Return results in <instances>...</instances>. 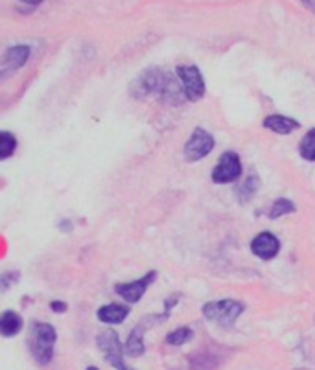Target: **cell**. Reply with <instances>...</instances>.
Masks as SVG:
<instances>
[{"label":"cell","instance_id":"obj_1","mask_svg":"<svg viewBox=\"0 0 315 370\" xmlns=\"http://www.w3.org/2000/svg\"><path fill=\"white\" fill-rule=\"evenodd\" d=\"M170 79H172V74L166 72L165 69L150 67L131 83V94L138 100H144L148 96H157L160 100V96L165 94L166 87H168Z\"/></svg>","mask_w":315,"mask_h":370},{"label":"cell","instance_id":"obj_2","mask_svg":"<svg viewBox=\"0 0 315 370\" xmlns=\"http://www.w3.org/2000/svg\"><path fill=\"white\" fill-rule=\"evenodd\" d=\"M203 317L221 328H233L236 320L243 315L245 306L240 301L234 298H223V301L206 302L203 306Z\"/></svg>","mask_w":315,"mask_h":370},{"label":"cell","instance_id":"obj_3","mask_svg":"<svg viewBox=\"0 0 315 370\" xmlns=\"http://www.w3.org/2000/svg\"><path fill=\"white\" fill-rule=\"evenodd\" d=\"M57 341V334L52 325L35 323L30 335V350L39 365H48L54 357V347Z\"/></svg>","mask_w":315,"mask_h":370},{"label":"cell","instance_id":"obj_4","mask_svg":"<svg viewBox=\"0 0 315 370\" xmlns=\"http://www.w3.org/2000/svg\"><path fill=\"white\" fill-rule=\"evenodd\" d=\"M177 78L183 85L184 96H187L188 101L196 103L205 96V79H203L201 70L197 69L196 65H179Z\"/></svg>","mask_w":315,"mask_h":370},{"label":"cell","instance_id":"obj_5","mask_svg":"<svg viewBox=\"0 0 315 370\" xmlns=\"http://www.w3.org/2000/svg\"><path fill=\"white\" fill-rule=\"evenodd\" d=\"M96 341L98 348H100L101 354H104L105 361L109 363L111 366H114L116 370H135L129 369V366L123 363V347L122 343H120L118 334H116L114 330H104V332L98 335Z\"/></svg>","mask_w":315,"mask_h":370},{"label":"cell","instance_id":"obj_6","mask_svg":"<svg viewBox=\"0 0 315 370\" xmlns=\"http://www.w3.org/2000/svg\"><path fill=\"white\" fill-rule=\"evenodd\" d=\"M214 137H212L206 129L196 128L183 147L184 160H187V162H197V160L205 159L210 151L214 150Z\"/></svg>","mask_w":315,"mask_h":370},{"label":"cell","instance_id":"obj_7","mask_svg":"<svg viewBox=\"0 0 315 370\" xmlns=\"http://www.w3.org/2000/svg\"><path fill=\"white\" fill-rule=\"evenodd\" d=\"M210 177L216 184L234 183L242 177V160H240L236 151H225L223 155L219 157L218 164L212 169Z\"/></svg>","mask_w":315,"mask_h":370},{"label":"cell","instance_id":"obj_8","mask_svg":"<svg viewBox=\"0 0 315 370\" xmlns=\"http://www.w3.org/2000/svg\"><path fill=\"white\" fill-rule=\"evenodd\" d=\"M166 319H170V315H166V313H162V315L144 317V319H142L140 323L131 330V334H129L128 337V343H126V347H123L126 354L131 357H138L146 352V347H144V334H146L151 326L159 325V323H165Z\"/></svg>","mask_w":315,"mask_h":370},{"label":"cell","instance_id":"obj_9","mask_svg":"<svg viewBox=\"0 0 315 370\" xmlns=\"http://www.w3.org/2000/svg\"><path fill=\"white\" fill-rule=\"evenodd\" d=\"M155 279L157 271H148L142 279L126 284H116V286H114V291H116V295L122 297L123 301L129 302V304H137V302L144 297V293L148 291V288H150L151 284L155 282Z\"/></svg>","mask_w":315,"mask_h":370},{"label":"cell","instance_id":"obj_10","mask_svg":"<svg viewBox=\"0 0 315 370\" xmlns=\"http://www.w3.org/2000/svg\"><path fill=\"white\" fill-rule=\"evenodd\" d=\"M223 359L225 354L218 347H205L188 356V365L190 370H218Z\"/></svg>","mask_w":315,"mask_h":370},{"label":"cell","instance_id":"obj_11","mask_svg":"<svg viewBox=\"0 0 315 370\" xmlns=\"http://www.w3.org/2000/svg\"><path fill=\"white\" fill-rule=\"evenodd\" d=\"M251 252L256 258H260L264 262L273 260L275 256L280 252V240L273 232L264 230V232L256 234L255 238H253Z\"/></svg>","mask_w":315,"mask_h":370},{"label":"cell","instance_id":"obj_12","mask_svg":"<svg viewBox=\"0 0 315 370\" xmlns=\"http://www.w3.org/2000/svg\"><path fill=\"white\" fill-rule=\"evenodd\" d=\"M30 54H32V50H30V46L28 45H17L8 48V52H6L4 55V61H2L4 72H11V70H17L21 69V67H24L26 61L30 60Z\"/></svg>","mask_w":315,"mask_h":370},{"label":"cell","instance_id":"obj_13","mask_svg":"<svg viewBox=\"0 0 315 370\" xmlns=\"http://www.w3.org/2000/svg\"><path fill=\"white\" fill-rule=\"evenodd\" d=\"M264 128L277 133V135H292L293 131H297L301 128V123L295 118H289V116L270 115L264 118Z\"/></svg>","mask_w":315,"mask_h":370},{"label":"cell","instance_id":"obj_14","mask_svg":"<svg viewBox=\"0 0 315 370\" xmlns=\"http://www.w3.org/2000/svg\"><path fill=\"white\" fill-rule=\"evenodd\" d=\"M98 320L105 323V325H122L123 320L128 319L129 315V308L123 306V304H105L98 310Z\"/></svg>","mask_w":315,"mask_h":370},{"label":"cell","instance_id":"obj_15","mask_svg":"<svg viewBox=\"0 0 315 370\" xmlns=\"http://www.w3.org/2000/svg\"><path fill=\"white\" fill-rule=\"evenodd\" d=\"M260 177H258V174H249L245 179H243L242 183L238 184L236 186V199L238 203H242V205H245V203H249L253 199V197L256 196V192L260 190Z\"/></svg>","mask_w":315,"mask_h":370},{"label":"cell","instance_id":"obj_16","mask_svg":"<svg viewBox=\"0 0 315 370\" xmlns=\"http://www.w3.org/2000/svg\"><path fill=\"white\" fill-rule=\"evenodd\" d=\"M23 326V317L15 311H4L0 315V335H4V337H15L17 334H21Z\"/></svg>","mask_w":315,"mask_h":370},{"label":"cell","instance_id":"obj_17","mask_svg":"<svg viewBox=\"0 0 315 370\" xmlns=\"http://www.w3.org/2000/svg\"><path fill=\"white\" fill-rule=\"evenodd\" d=\"M295 211H297L295 203L286 199V197H279V199L271 205V211L267 215H270V220H279V218H282V215L295 214Z\"/></svg>","mask_w":315,"mask_h":370},{"label":"cell","instance_id":"obj_18","mask_svg":"<svg viewBox=\"0 0 315 370\" xmlns=\"http://www.w3.org/2000/svg\"><path fill=\"white\" fill-rule=\"evenodd\" d=\"M299 155L308 162H315V128L310 129L299 142Z\"/></svg>","mask_w":315,"mask_h":370},{"label":"cell","instance_id":"obj_19","mask_svg":"<svg viewBox=\"0 0 315 370\" xmlns=\"http://www.w3.org/2000/svg\"><path fill=\"white\" fill-rule=\"evenodd\" d=\"M194 339V330L190 326H181V328L174 330V332H170L166 335V343L170 347H181V344L188 343V341H192Z\"/></svg>","mask_w":315,"mask_h":370},{"label":"cell","instance_id":"obj_20","mask_svg":"<svg viewBox=\"0 0 315 370\" xmlns=\"http://www.w3.org/2000/svg\"><path fill=\"white\" fill-rule=\"evenodd\" d=\"M15 150H17V138L13 133L0 131V160L13 157Z\"/></svg>","mask_w":315,"mask_h":370},{"label":"cell","instance_id":"obj_21","mask_svg":"<svg viewBox=\"0 0 315 370\" xmlns=\"http://www.w3.org/2000/svg\"><path fill=\"white\" fill-rule=\"evenodd\" d=\"M18 271H8V273L0 274V291H8L11 286L18 280Z\"/></svg>","mask_w":315,"mask_h":370},{"label":"cell","instance_id":"obj_22","mask_svg":"<svg viewBox=\"0 0 315 370\" xmlns=\"http://www.w3.org/2000/svg\"><path fill=\"white\" fill-rule=\"evenodd\" d=\"M177 302H179V295H172V297H170L168 301L165 302V313H166V315H170V311H172V308H174Z\"/></svg>","mask_w":315,"mask_h":370},{"label":"cell","instance_id":"obj_23","mask_svg":"<svg viewBox=\"0 0 315 370\" xmlns=\"http://www.w3.org/2000/svg\"><path fill=\"white\" fill-rule=\"evenodd\" d=\"M50 310L55 311V313H65V311H67V304L60 301H54L50 302Z\"/></svg>","mask_w":315,"mask_h":370},{"label":"cell","instance_id":"obj_24","mask_svg":"<svg viewBox=\"0 0 315 370\" xmlns=\"http://www.w3.org/2000/svg\"><path fill=\"white\" fill-rule=\"evenodd\" d=\"M301 2H302V6H304V8L310 9L311 13L315 15V0H301Z\"/></svg>","mask_w":315,"mask_h":370},{"label":"cell","instance_id":"obj_25","mask_svg":"<svg viewBox=\"0 0 315 370\" xmlns=\"http://www.w3.org/2000/svg\"><path fill=\"white\" fill-rule=\"evenodd\" d=\"M21 2H24V4H30V6H39L43 0H21Z\"/></svg>","mask_w":315,"mask_h":370},{"label":"cell","instance_id":"obj_26","mask_svg":"<svg viewBox=\"0 0 315 370\" xmlns=\"http://www.w3.org/2000/svg\"><path fill=\"white\" fill-rule=\"evenodd\" d=\"M60 229H63V230H69V229H72V225H70V221H61Z\"/></svg>","mask_w":315,"mask_h":370},{"label":"cell","instance_id":"obj_27","mask_svg":"<svg viewBox=\"0 0 315 370\" xmlns=\"http://www.w3.org/2000/svg\"><path fill=\"white\" fill-rule=\"evenodd\" d=\"M87 370H98V369H96V366H89Z\"/></svg>","mask_w":315,"mask_h":370},{"label":"cell","instance_id":"obj_28","mask_svg":"<svg viewBox=\"0 0 315 370\" xmlns=\"http://www.w3.org/2000/svg\"><path fill=\"white\" fill-rule=\"evenodd\" d=\"M314 320H315V317H314Z\"/></svg>","mask_w":315,"mask_h":370}]
</instances>
